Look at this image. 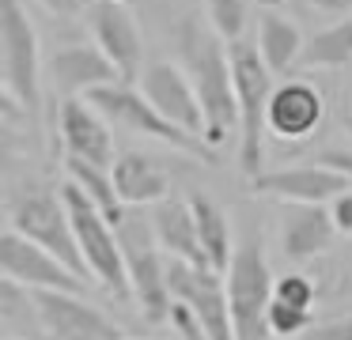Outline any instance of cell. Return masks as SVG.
<instances>
[{
    "label": "cell",
    "mask_w": 352,
    "mask_h": 340,
    "mask_svg": "<svg viewBox=\"0 0 352 340\" xmlns=\"http://www.w3.org/2000/svg\"><path fill=\"white\" fill-rule=\"evenodd\" d=\"M0 276L16 280L27 291H72V295H80L87 287L76 272H69L61 261H54L46 249L27 242L12 227L0 231Z\"/></svg>",
    "instance_id": "7c38bea8"
},
{
    "label": "cell",
    "mask_w": 352,
    "mask_h": 340,
    "mask_svg": "<svg viewBox=\"0 0 352 340\" xmlns=\"http://www.w3.org/2000/svg\"><path fill=\"white\" fill-rule=\"evenodd\" d=\"M16 117H23V106H19L16 95L0 83V121H16Z\"/></svg>",
    "instance_id": "e575fe53"
},
{
    "label": "cell",
    "mask_w": 352,
    "mask_h": 340,
    "mask_svg": "<svg viewBox=\"0 0 352 340\" xmlns=\"http://www.w3.org/2000/svg\"><path fill=\"white\" fill-rule=\"evenodd\" d=\"M84 19H87V30H91V45L114 65L118 80L133 87V80L144 68V38H140L133 12L118 0H99Z\"/></svg>",
    "instance_id": "30bf717a"
},
{
    "label": "cell",
    "mask_w": 352,
    "mask_h": 340,
    "mask_svg": "<svg viewBox=\"0 0 352 340\" xmlns=\"http://www.w3.org/2000/svg\"><path fill=\"white\" fill-rule=\"evenodd\" d=\"M137 91L148 98V106H152L160 117H167L175 128L205 140V113H201L197 95H193L190 80H186V72L178 65H170V60H152V65H144L140 68V87Z\"/></svg>",
    "instance_id": "4fadbf2b"
},
{
    "label": "cell",
    "mask_w": 352,
    "mask_h": 340,
    "mask_svg": "<svg viewBox=\"0 0 352 340\" xmlns=\"http://www.w3.org/2000/svg\"><path fill=\"white\" fill-rule=\"evenodd\" d=\"M167 321H170V329L178 332V340H208V332L201 329L197 314H193L190 306H182V302H170Z\"/></svg>",
    "instance_id": "f546056e"
},
{
    "label": "cell",
    "mask_w": 352,
    "mask_h": 340,
    "mask_svg": "<svg viewBox=\"0 0 352 340\" xmlns=\"http://www.w3.org/2000/svg\"><path fill=\"white\" fill-rule=\"evenodd\" d=\"M122 340H129V337H122Z\"/></svg>",
    "instance_id": "ab89813d"
},
{
    "label": "cell",
    "mask_w": 352,
    "mask_h": 340,
    "mask_svg": "<svg viewBox=\"0 0 352 340\" xmlns=\"http://www.w3.org/2000/svg\"><path fill=\"white\" fill-rule=\"evenodd\" d=\"M329 219L337 234H352V189H344L337 201H329Z\"/></svg>",
    "instance_id": "1f68e13d"
},
{
    "label": "cell",
    "mask_w": 352,
    "mask_h": 340,
    "mask_svg": "<svg viewBox=\"0 0 352 340\" xmlns=\"http://www.w3.org/2000/svg\"><path fill=\"white\" fill-rule=\"evenodd\" d=\"M110 181L125 208H144V204L155 208L170 196V174L144 151H122L110 166Z\"/></svg>",
    "instance_id": "ac0fdd59"
},
{
    "label": "cell",
    "mask_w": 352,
    "mask_h": 340,
    "mask_svg": "<svg viewBox=\"0 0 352 340\" xmlns=\"http://www.w3.org/2000/svg\"><path fill=\"white\" fill-rule=\"evenodd\" d=\"M0 340H19V337H0Z\"/></svg>",
    "instance_id": "f35d334b"
},
{
    "label": "cell",
    "mask_w": 352,
    "mask_h": 340,
    "mask_svg": "<svg viewBox=\"0 0 352 340\" xmlns=\"http://www.w3.org/2000/svg\"><path fill=\"white\" fill-rule=\"evenodd\" d=\"M322 113H326L322 91L307 80H288L269 95L265 133H273L276 140H307L322 125Z\"/></svg>",
    "instance_id": "2e32d148"
},
{
    "label": "cell",
    "mask_w": 352,
    "mask_h": 340,
    "mask_svg": "<svg viewBox=\"0 0 352 340\" xmlns=\"http://www.w3.org/2000/svg\"><path fill=\"white\" fill-rule=\"evenodd\" d=\"M333 219L326 204H284L280 212V249L288 261L303 264L333 242Z\"/></svg>",
    "instance_id": "d6986e66"
},
{
    "label": "cell",
    "mask_w": 352,
    "mask_h": 340,
    "mask_svg": "<svg viewBox=\"0 0 352 340\" xmlns=\"http://www.w3.org/2000/svg\"><path fill=\"white\" fill-rule=\"evenodd\" d=\"M307 340H352V317H337V321H322L307 332Z\"/></svg>",
    "instance_id": "836d02e7"
},
{
    "label": "cell",
    "mask_w": 352,
    "mask_h": 340,
    "mask_svg": "<svg viewBox=\"0 0 352 340\" xmlns=\"http://www.w3.org/2000/svg\"><path fill=\"white\" fill-rule=\"evenodd\" d=\"M27 155V136L12 121H0V170H12Z\"/></svg>",
    "instance_id": "f1b7e54d"
},
{
    "label": "cell",
    "mask_w": 352,
    "mask_h": 340,
    "mask_svg": "<svg viewBox=\"0 0 352 340\" xmlns=\"http://www.w3.org/2000/svg\"><path fill=\"white\" fill-rule=\"evenodd\" d=\"M273 299L284 302V306H296V310H311L314 299H318V287L303 272H288V276L273 280Z\"/></svg>",
    "instance_id": "484cf974"
},
{
    "label": "cell",
    "mask_w": 352,
    "mask_h": 340,
    "mask_svg": "<svg viewBox=\"0 0 352 340\" xmlns=\"http://www.w3.org/2000/svg\"><path fill=\"white\" fill-rule=\"evenodd\" d=\"M307 4L314 12H326V15H344V19L352 15V0H307Z\"/></svg>",
    "instance_id": "d590c367"
},
{
    "label": "cell",
    "mask_w": 352,
    "mask_h": 340,
    "mask_svg": "<svg viewBox=\"0 0 352 340\" xmlns=\"http://www.w3.org/2000/svg\"><path fill=\"white\" fill-rule=\"evenodd\" d=\"M34 317V299L16 280L0 276V321H27Z\"/></svg>",
    "instance_id": "83f0119b"
},
{
    "label": "cell",
    "mask_w": 352,
    "mask_h": 340,
    "mask_svg": "<svg viewBox=\"0 0 352 340\" xmlns=\"http://www.w3.org/2000/svg\"><path fill=\"white\" fill-rule=\"evenodd\" d=\"M265 329H269V337H299V332L311 329V310H296L273 299L265 314Z\"/></svg>",
    "instance_id": "4316f807"
},
{
    "label": "cell",
    "mask_w": 352,
    "mask_h": 340,
    "mask_svg": "<svg viewBox=\"0 0 352 340\" xmlns=\"http://www.w3.org/2000/svg\"><path fill=\"white\" fill-rule=\"evenodd\" d=\"M167 291H170V302H182V306H190L197 314L208 340H235L231 310H228V287H223L220 272L193 269L186 261H167Z\"/></svg>",
    "instance_id": "9c48e42d"
},
{
    "label": "cell",
    "mask_w": 352,
    "mask_h": 340,
    "mask_svg": "<svg viewBox=\"0 0 352 340\" xmlns=\"http://www.w3.org/2000/svg\"><path fill=\"white\" fill-rule=\"evenodd\" d=\"M314 163H318V166H326V170H333V174H341V178L352 185V151L329 148V151H322V155L314 159Z\"/></svg>",
    "instance_id": "d6a6232c"
},
{
    "label": "cell",
    "mask_w": 352,
    "mask_h": 340,
    "mask_svg": "<svg viewBox=\"0 0 352 340\" xmlns=\"http://www.w3.org/2000/svg\"><path fill=\"white\" fill-rule=\"evenodd\" d=\"M273 269L265 261V249L258 238H243L231 253V264L223 272L228 287V310H231V329L235 340H265V314L273 302Z\"/></svg>",
    "instance_id": "277c9868"
},
{
    "label": "cell",
    "mask_w": 352,
    "mask_h": 340,
    "mask_svg": "<svg viewBox=\"0 0 352 340\" xmlns=\"http://www.w3.org/2000/svg\"><path fill=\"white\" fill-rule=\"evenodd\" d=\"M84 102L95 106V110L107 117L110 128H125V133L160 140V144H167V148L182 151V155L201 159V163H216V151L208 148L201 136H190V133H182V128H175L167 117H160V113L148 106V98L140 95L137 87H129V83H110V87H99V91H91Z\"/></svg>",
    "instance_id": "8992f818"
},
{
    "label": "cell",
    "mask_w": 352,
    "mask_h": 340,
    "mask_svg": "<svg viewBox=\"0 0 352 340\" xmlns=\"http://www.w3.org/2000/svg\"><path fill=\"white\" fill-rule=\"evenodd\" d=\"M61 204L69 212L72 238H76V249L87 264V276L99 280L114 299H129V276H125V257H122V246H118L114 223L72 181L61 185Z\"/></svg>",
    "instance_id": "3957f363"
},
{
    "label": "cell",
    "mask_w": 352,
    "mask_h": 340,
    "mask_svg": "<svg viewBox=\"0 0 352 340\" xmlns=\"http://www.w3.org/2000/svg\"><path fill=\"white\" fill-rule=\"evenodd\" d=\"M228 60H231V83H235V106H239V170L246 178L265 174V110H269V68L258 57L250 42H235L228 45Z\"/></svg>",
    "instance_id": "7a4b0ae2"
},
{
    "label": "cell",
    "mask_w": 352,
    "mask_h": 340,
    "mask_svg": "<svg viewBox=\"0 0 352 340\" xmlns=\"http://www.w3.org/2000/svg\"><path fill=\"white\" fill-rule=\"evenodd\" d=\"M65 166H69V181L95 204V208L102 212V216L110 219V223H114V231H118V223L125 219V204L118 201V193H114L110 170L91 166V163H80V159H65Z\"/></svg>",
    "instance_id": "603a6c76"
},
{
    "label": "cell",
    "mask_w": 352,
    "mask_h": 340,
    "mask_svg": "<svg viewBox=\"0 0 352 340\" xmlns=\"http://www.w3.org/2000/svg\"><path fill=\"white\" fill-rule=\"evenodd\" d=\"M152 223V234H155V246L167 253V261H186L193 269H208L205 253H201V242H197V227H193V216H190V204L178 201V196H167L152 208L148 216Z\"/></svg>",
    "instance_id": "ffe728a7"
},
{
    "label": "cell",
    "mask_w": 352,
    "mask_h": 340,
    "mask_svg": "<svg viewBox=\"0 0 352 340\" xmlns=\"http://www.w3.org/2000/svg\"><path fill=\"white\" fill-rule=\"evenodd\" d=\"M118 4H125V8H129V4H133V0H118Z\"/></svg>",
    "instance_id": "74e56055"
},
{
    "label": "cell",
    "mask_w": 352,
    "mask_h": 340,
    "mask_svg": "<svg viewBox=\"0 0 352 340\" xmlns=\"http://www.w3.org/2000/svg\"><path fill=\"white\" fill-rule=\"evenodd\" d=\"M186 204H190V216H193V227H197V242H201V253H205L208 269L223 276L228 264H231V253H235L228 212L205 193H193Z\"/></svg>",
    "instance_id": "44dd1931"
},
{
    "label": "cell",
    "mask_w": 352,
    "mask_h": 340,
    "mask_svg": "<svg viewBox=\"0 0 352 340\" xmlns=\"http://www.w3.org/2000/svg\"><path fill=\"white\" fill-rule=\"evenodd\" d=\"M205 15H208V27L220 42L235 45L243 42V30H246V0H205Z\"/></svg>",
    "instance_id": "d4e9b609"
},
{
    "label": "cell",
    "mask_w": 352,
    "mask_h": 340,
    "mask_svg": "<svg viewBox=\"0 0 352 340\" xmlns=\"http://www.w3.org/2000/svg\"><path fill=\"white\" fill-rule=\"evenodd\" d=\"M352 60V15L333 27H322L314 38L303 42L299 65L303 68H344Z\"/></svg>",
    "instance_id": "cb8c5ba5"
},
{
    "label": "cell",
    "mask_w": 352,
    "mask_h": 340,
    "mask_svg": "<svg viewBox=\"0 0 352 340\" xmlns=\"http://www.w3.org/2000/svg\"><path fill=\"white\" fill-rule=\"evenodd\" d=\"M50 80L61 91L65 98H87L91 91L110 87V83H122L107 57L95 49L91 42H72L50 57Z\"/></svg>",
    "instance_id": "e0dca14e"
},
{
    "label": "cell",
    "mask_w": 352,
    "mask_h": 340,
    "mask_svg": "<svg viewBox=\"0 0 352 340\" xmlns=\"http://www.w3.org/2000/svg\"><path fill=\"white\" fill-rule=\"evenodd\" d=\"M0 83L16 95L23 113H38L42 53L27 0H0Z\"/></svg>",
    "instance_id": "5b68a950"
},
{
    "label": "cell",
    "mask_w": 352,
    "mask_h": 340,
    "mask_svg": "<svg viewBox=\"0 0 352 340\" xmlns=\"http://www.w3.org/2000/svg\"><path fill=\"white\" fill-rule=\"evenodd\" d=\"M254 49L265 60L269 72H284V68H292L299 60V53H303V34H299V27L292 19H284V15L261 12Z\"/></svg>",
    "instance_id": "7402d4cb"
},
{
    "label": "cell",
    "mask_w": 352,
    "mask_h": 340,
    "mask_svg": "<svg viewBox=\"0 0 352 340\" xmlns=\"http://www.w3.org/2000/svg\"><path fill=\"white\" fill-rule=\"evenodd\" d=\"M254 193H265L273 201L284 204H329L352 189L341 174L326 170L318 163H303V166H280V170H265L250 181Z\"/></svg>",
    "instance_id": "9a60e30c"
},
{
    "label": "cell",
    "mask_w": 352,
    "mask_h": 340,
    "mask_svg": "<svg viewBox=\"0 0 352 340\" xmlns=\"http://www.w3.org/2000/svg\"><path fill=\"white\" fill-rule=\"evenodd\" d=\"M261 8H265V12H273V8H280V4H288V0H258Z\"/></svg>",
    "instance_id": "8d00e7d4"
},
{
    "label": "cell",
    "mask_w": 352,
    "mask_h": 340,
    "mask_svg": "<svg viewBox=\"0 0 352 340\" xmlns=\"http://www.w3.org/2000/svg\"><path fill=\"white\" fill-rule=\"evenodd\" d=\"M38 8H46L50 15H57V19H76V15H87L99 0H34Z\"/></svg>",
    "instance_id": "4dcf8cb0"
},
{
    "label": "cell",
    "mask_w": 352,
    "mask_h": 340,
    "mask_svg": "<svg viewBox=\"0 0 352 340\" xmlns=\"http://www.w3.org/2000/svg\"><path fill=\"white\" fill-rule=\"evenodd\" d=\"M118 246L125 257V276H129V295L137 299L144 321L163 325L170 314V291H167V261L155 246L152 223L140 216H125L118 223Z\"/></svg>",
    "instance_id": "52a82bcc"
},
{
    "label": "cell",
    "mask_w": 352,
    "mask_h": 340,
    "mask_svg": "<svg viewBox=\"0 0 352 340\" xmlns=\"http://www.w3.org/2000/svg\"><path fill=\"white\" fill-rule=\"evenodd\" d=\"M12 231L23 234L27 242H34L38 249H46L54 261H61L69 272H76L80 280L87 276V264L76 249V238H72V223L69 212L61 204V193H50V189H27L12 201Z\"/></svg>",
    "instance_id": "ba28073f"
},
{
    "label": "cell",
    "mask_w": 352,
    "mask_h": 340,
    "mask_svg": "<svg viewBox=\"0 0 352 340\" xmlns=\"http://www.w3.org/2000/svg\"><path fill=\"white\" fill-rule=\"evenodd\" d=\"M34 321L50 340H122V329L99 306L72 291H31Z\"/></svg>",
    "instance_id": "8fae6325"
},
{
    "label": "cell",
    "mask_w": 352,
    "mask_h": 340,
    "mask_svg": "<svg viewBox=\"0 0 352 340\" xmlns=\"http://www.w3.org/2000/svg\"><path fill=\"white\" fill-rule=\"evenodd\" d=\"M57 136L65 144V159H80L110 170L114 166V128L107 125L95 106H87L84 98H61L57 110Z\"/></svg>",
    "instance_id": "5bb4252c"
},
{
    "label": "cell",
    "mask_w": 352,
    "mask_h": 340,
    "mask_svg": "<svg viewBox=\"0 0 352 340\" xmlns=\"http://www.w3.org/2000/svg\"><path fill=\"white\" fill-rule=\"evenodd\" d=\"M175 45H178V68L186 72L193 95L205 113V144L220 148L239 133V106H235V83H231V60L223 42L212 34V27L186 15L175 27Z\"/></svg>",
    "instance_id": "6da1fadb"
}]
</instances>
